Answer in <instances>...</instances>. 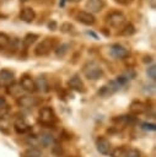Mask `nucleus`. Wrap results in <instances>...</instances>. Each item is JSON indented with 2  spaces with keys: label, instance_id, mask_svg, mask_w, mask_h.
I'll return each instance as SVG.
<instances>
[{
  "label": "nucleus",
  "instance_id": "2f4dec72",
  "mask_svg": "<svg viewBox=\"0 0 156 157\" xmlns=\"http://www.w3.org/2000/svg\"><path fill=\"white\" fill-rule=\"evenodd\" d=\"M141 128H142L144 130H149V131L156 130V125H155L154 123H144V124H141Z\"/></svg>",
  "mask_w": 156,
  "mask_h": 157
},
{
  "label": "nucleus",
  "instance_id": "7c9ffc66",
  "mask_svg": "<svg viewBox=\"0 0 156 157\" xmlns=\"http://www.w3.org/2000/svg\"><path fill=\"white\" fill-rule=\"evenodd\" d=\"M128 157H141V152L136 148H129L128 150Z\"/></svg>",
  "mask_w": 156,
  "mask_h": 157
},
{
  "label": "nucleus",
  "instance_id": "a19ab883",
  "mask_svg": "<svg viewBox=\"0 0 156 157\" xmlns=\"http://www.w3.org/2000/svg\"><path fill=\"white\" fill-rule=\"evenodd\" d=\"M22 1H27V0H22Z\"/></svg>",
  "mask_w": 156,
  "mask_h": 157
},
{
  "label": "nucleus",
  "instance_id": "aec40b11",
  "mask_svg": "<svg viewBox=\"0 0 156 157\" xmlns=\"http://www.w3.org/2000/svg\"><path fill=\"white\" fill-rule=\"evenodd\" d=\"M38 34L37 33H27L25 37H23V39H22V47L25 48V49H27V48H29L37 39H38Z\"/></svg>",
  "mask_w": 156,
  "mask_h": 157
},
{
  "label": "nucleus",
  "instance_id": "393cba45",
  "mask_svg": "<svg viewBox=\"0 0 156 157\" xmlns=\"http://www.w3.org/2000/svg\"><path fill=\"white\" fill-rule=\"evenodd\" d=\"M69 47H70V44H69V43H61V44H59V45L55 48V55H57L58 58L64 56V55L68 53Z\"/></svg>",
  "mask_w": 156,
  "mask_h": 157
},
{
  "label": "nucleus",
  "instance_id": "f3484780",
  "mask_svg": "<svg viewBox=\"0 0 156 157\" xmlns=\"http://www.w3.org/2000/svg\"><path fill=\"white\" fill-rule=\"evenodd\" d=\"M37 142L41 144L42 146L44 147H52L54 144H55V139L53 135L50 134H41L38 137H37Z\"/></svg>",
  "mask_w": 156,
  "mask_h": 157
},
{
  "label": "nucleus",
  "instance_id": "7ed1b4c3",
  "mask_svg": "<svg viewBox=\"0 0 156 157\" xmlns=\"http://www.w3.org/2000/svg\"><path fill=\"white\" fill-rule=\"evenodd\" d=\"M38 121L44 126H53L57 123V114L52 107H42L38 113Z\"/></svg>",
  "mask_w": 156,
  "mask_h": 157
},
{
  "label": "nucleus",
  "instance_id": "c85d7f7f",
  "mask_svg": "<svg viewBox=\"0 0 156 157\" xmlns=\"http://www.w3.org/2000/svg\"><path fill=\"white\" fill-rule=\"evenodd\" d=\"M146 74L151 80H155L156 78V67H155V65H150L146 70Z\"/></svg>",
  "mask_w": 156,
  "mask_h": 157
},
{
  "label": "nucleus",
  "instance_id": "ddd939ff",
  "mask_svg": "<svg viewBox=\"0 0 156 157\" xmlns=\"http://www.w3.org/2000/svg\"><path fill=\"white\" fill-rule=\"evenodd\" d=\"M20 18H21L23 22H26V23H31V22H33L34 18H36V11H34L32 7L26 6V7H23V9L21 10V12H20Z\"/></svg>",
  "mask_w": 156,
  "mask_h": 157
},
{
  "label": "nucleus",
  "instance_id": "a878e982",
  "mask_svg": "<svg viewBox=\"0 0 156 157\" xmlns=\"http://www.w3.org/2000/svg\"><path fill=\"white\" fill-rule=\"evenodd\" d=\"M9 44H10V37L6 33L0 32V52L7 49Z\"/></svg>",
  "mask_w": 156,
  "mask_h": 157
},
{
  "label": "nucleus",
  "instance_id": "4be33fe9",
  "mask_svg": "<svg viewBox=\"0 0 156 157\" xmlns=\"http://www.w3.org/2000/svg\"><path fill=\"white\" fill-rule=\"evenodd\" d=\"M21 157H42V151L38 147H28L22 152Z\"/></svg>",
  "mask_w": 156,
  "mask_h": 157
},
{
  "label": "nucleus",
  "instance_id": "bb28decb",
  "mask_svg": "<svg viewBox=\"0 0 156 157\" xmlns=\"http://www.w3.org/2000/svg\"><path fill=\"white\" fill-rule=\"evenodd\" d=\"M9 110H10V107L6 102V99L4 97H0V117L6 115L9 113Z\"/></svg>",
  "mask_w": 156,
  "mask_h": 157
},
{
  "label": "nucleus",
  "instance_id": "9d476101",
  "mask_svg": "<svg viewBox=\"0 0 156 157\" xmlns=\"http://www.w3.org/2000/svg\"><path fill=\"white\" fill-rule=\"evenodd\" d=\"M68 85H69V87H70V88H72V90H75V91L80 92V93H84V92L86 91L85 85H84V82H82V80H81V77H80V75H79V74L72 75V76L69 78Z\"/></svg>",
  "mask_w": 156,
  "mask_h": 157
},
{
  "label": "nucleus",
  "instance_id": "423d86ee",
  "mask_svg": "<svg viewBox=\"0 0 156 157\" xmlns=\"http://www.w3.org/2000/svg\"><path fill=\"white\" fill-rule=\"evenodd\" d=\"M109 53L113 58L115 59H127L129 55H130V52L129 49H127L125 47H123L122 44L119 43H114L111 45L109 48Z\"/></svg>",
  "mask_w": 156,
  "mask_h": 157
},
{
  "label": "nucleus",
  "instance_id": "9b49d317",
  "mask_svg": "<svg viewBox=\"0 0 156 157\" xmlns=\"http://www.w3.org/2000/svg\"><path fill=\"white\" fill-rule=\"evenodd\" d=\"M104 6H106V1L104 0H87L86 1V9L92 15L96 13V12L102 11L104 9Z\"/></svg>",
  "mask_w": 156,
  "mask_h": 157
},
{
  "label": "nucleus",
  "instance_id": "f257e3e1",
  "mask_svg": "<svg viewBox=\"0 0 156 157\" xmlns=\"http://www.w3.org/2000/svg\"><path fill=\"white\" fill-rule=\"evenodd\" d=\"M82 72L84 75L88 78V80H99L104 76V71L103 69L101 67L99 64H97L96 61H87L84 67H82Z\"/></svg>",
  "mask_w": 156,
  "mask_h": 157
},
{
  "label": "nucleus",
  "instance_id": "a211bd4d",
  "mask_svg": "<svg viewBox=\"0 0 156 157\" xmlns=\"http://www.w3.org/2000/svg\"><path fill=\"white\" fill-rule=\"evenodd\" d=\"M14 78H15V75L11 70H9V69H1L0 70V82L1 83L10 85L14 82Z\"/></svg>",
  "mask_w": 156,
  "mask_h": 157
},
{
  "label": "nucleus",
  "instance_id": "2eb2a0df",
  "mask_svg": "<svg viewBox=\"0 0 156 157\" xmlns=\"http://www.w3.org/2000/svg\"><path fill=\"white\" fill-rule=\"evenodd\" d=\"M34 86H36V90H38L42 93H47L50 91V85H49L48 80L42 76H39L34 80Z\"/></svg>",
  "mask_w": 156,
  "mask_h": 157
},
{
  "label": "nucleus",
  "instance_id": "f03ea898",
  "mask_svg": "<svg viewBox=\"0 0 156 157\" xmlns=\"http://www.w3.org/2000/svg\"><path fill=\"white\" fill-rule=\"evenodd\" d=\"M55 48H57V39L54 37L44 38L34 48V55L36 56H45V55H48Z\"/></svg>",
  "mask_w": 156,
  "mask_h": 157
},
{
  "label": "nucleus",
  "instance_id": "dca6fc26",
  "mask_svg": "<svg viewBox=\"0 0 156 157\" xmlns=\"http://www.w3.org/2000/svg\"><path fill=\"white\" fill-rule=\"evenodd\" d=\"M129 110H130L131 114H134V115H139V114H142V113L146 110V105H145L144 102L136 99V101H133V102L130 103V105H129Z\"/></svg>",
  "mask_w": 156,
  "mask_h": 157
},
{
  "label": "nucleus",
  "instance_id": "b1692460",
  "mask_svg": "<svg viewBox=\"0 0 156 157\" xmlns=\"http://www.w3.org/2000/svg\"><path fill=\"white\" fill-rule=\"evenodd\" d=\"M122 36H125V37H129V36H133L134 33H135V26L133 25V23H125L123 27H122V29H120V32H119Z\"/></svg>",
  "mask_w": 156,
  "mask_h": 157
},
{
  "label": "nucleus",
  "instance_id": "20e7f679",
  "mask_svg": "<svg viewBox=\"0 0 156 157\" xmlns=\"http://www.w3.org/2000/svg\"><path fill=\"white\" fill-rule=\"evenodd\" d=\"M106 22L108 26L113 28H122L127 23V17L123 12L120 11H111L106 16Z\"/></svg>",
  "mask_w": 156,
  "mask_h": 157
},
{
  "label": "nucleus",
  "instance_id": "6ab92c4d",
  "mask_svg": "<svg viewBox=\"0 0 156 157\" xmlns=\"http://www.w3.org/2000/svg\"><path fill=\"white\" fill-rule=\"evenodd\" d=\"M113 123H117L118 125H128V124H134L136 123V119L131 115H119L113 119Z\"/></svg>",
  "mask_w": 156,
  "mask_h": 157
},
{
  "label": "nucleus",
  "instance_id": "4468645a",
  "mask_svg": "<svg viewBox=\"0 0 156 157\" xmlns=\"http://www.w3.org/2000/svg\"><path fill=\"white\" fill-rule=\"evenodd\" d=\"M14 128H15V130L18 134H23V132H26V131L29 130V125H28V123L26 121V119L22 115H18L17 118H15Z\"/></svg>",
  "mask_w": 156,
  "mask_h": 157
},
{
  "label": "nucleus",
  "instance_id": "f704fd0d",
  "mask_svg": "<svg viewBox=\"0 0 156 157\" xmlns=\"http://www.w3.org/2000/svg\"><path fill=\"white\" fill-rule=\"evenodd\" d=\"M142 61H144V63H151V61H152V56H151V55H146V56H144Z\"/></svg>",
  "mask_w": 156,
  "mask_h": 157
},
{
  "label": "nucleus",
  "instance_id": "72a5a7b5",
  "mask_svg": "<svg viewBox=\"0 0 156 157\" xmlns=\"http://www.w3.org/2000/svg\"><path fill=\"white\" fill-rule=\"evenodd\" d=\"M117 4H119V5H124V6H128V5H130L134 0H114Z\"/></svg>",
  "mask_w": 156,
  "mask_h": 157
},
{
  "label": "nucleus",
  "instance_id": "cd10ccee",
  "mask_svg": "<svg viewBox=\"0 0 156 157\" xmlns=\"http://www.w3.org/2000/svg\"><path fill=\"white\" fill-rule=\"evenodd\" d=\"M74 25L72 23H70V22H63L61 25H60V31L63 32V33H70V32H72L74 31Z\"/></svg>",
  "mask_w": 156,
  "mask_h": 157
},
{
  "label": "nucleus",
  "instance_id": "58836bf2",
  "mask_svg": "<svg viewBox=\"0 0 156 157\" xmlns=\"http://www.w3.org/2000/svg\"><path fill=\"white\" fill-rule=\"evenodd\" d=\"M66 157H77V156H66Z\"/></svg>",
  "mask_w": 156,
  "mask_h": 157
},
{
  "label": "nucleus",
  "instance_id": "f8f14e48",
  "mask_svg": "<svg viewBox=\"0 0 156 157\" xmlns=\"http://www.w3.org/2000/svg\"><path fill=\"white\" fill-rule=\"evenodd\" d=\"M20 86L23 91L26 92H33L36 91V86H34V80L28 76V75H23L21 76V80H20Z\"/></svg>",
  "mask_w": 156,
  "mask_h": 157
},
{
  "label": "nucleus",
  "instance_id": "c9c22d12",
  "mask_svg": "<svg viewBox=\"0 0 156 157\" xmlns=\"http://www.w3.org/2000/svg\"><path fill=\"white\" fill-rule=\"evenodd\" d=\"M87 34H90V36H92V37H93L95 39H99V38H98V36H97V34H96L95 32H92V31H87Z\"/></svg>",
  "mask_w": 156,
  "mask_h": 157
},
{
  "label": "nucleus",
  "instance_id": "ea45409f",
  "mask_svg": "<svg viewBox=\"0 0 156 157\" xmlns=\"http://www.w3.org/2000/svg\"><path fill=\"white\" fill-rule=\"evenodd\" d=\"M0 88H1V82H0Z\"/></svg>",
  "mask_w": 156,
  "mask_h": 157
},
{
  "label": "nucleus",
  "instance_id": "473e14b6",
  "mask_svg": "<svg viewBox=\"0 0 156 157\" xmlns=\"http://www.w3.org/2000/svg\"><path fill=\"white\" fill-rule=\"evenodd\" d=\"M48 28H49L50 31H55V29L58 28V23H57L55 21H49V22H48Z\"/></svg>",
  "mask_w": 156,
  "mask_h": 157
},
{
  "label": "nucleus",
  "instance_id": "5701e85b",
  "mask_svg": "<svg viewBox=\"0 0 156 157\" xmlns=\"http://www.w3.org/2000/svg\"><path fill=\"white\" fill-rule=\"evenodd\" d=\"M128 150L127 147L124 146H119V147H115L112 150L111 152V157H128Z\"/></svg>",
  "mask_w": 156,
  "mask_h": 157
},
{
  "label": "nucleus",
  "instance_id": "1a4fd4ad",
  "mask_svg": "<svg viewBox=\"0 0 156 157\" xmlns=\"http://www.w3.org/2000/svg\"><path fill=\"white\" fill-rule=\"evenodd\" d=\"M75 18H76L80 23L86 25V26H92V25L96 22V17H95L91 12H88V11H82V10L76 13Z\"/></svg>",
  "mask_w": 156,
  "mask_h": 157
},
{
  "label": "nucleus",
  "instance_id": "e433bc0d",
  "mask_svg": "<svg viewBox=\"0 0 156 157\" xmlns=\"http://www.w3.org/2000/svg\"><path fill=\"white\" fill-rule=\"evenodd\" d=\"M64 2H65V0H60V6H64Z\"/></svg>",
  "mask_w": 156,
  "mask_h": 157
},
{
  "label": "nucleus",
  "instance_id": "39448f33",
  "mask_svg": "<svg viewBox=\"0 0 156 157\" xmlns=\"http://www.w3.org/2000/svg\"><path fill=\"white\" fill-rule=\"evenodd\" d=\"M120 87H122V85L117 81V78H115V80H111L108 83L103 85V86L99 88L98 94H99L101 97L106 98V97H109V96H112L113 93H115Z\"/></svg>",
  "mask_w": 156,
  "mask_h": 157
},
{
  "label": "nucleus",
  "instance_id": "c756f323",
  "mask_svg": "<svg viewBox=\"0 0 156 157\" xmlns=\"http://www.w3.org/2000/svg\"><path fill=\"white\" fill-rule=\"evenodd\" d=\"M52 152L55 155V156H60L61 153H63V148H61V146H59V145H57V142L52 146Z\"/></svg>",
  "mask_w": 156,
  "mask_h": 157
},
{
  "label": "nucleus",
  "instance_id": "0eeeda50",
  "mask_svg": "<svg viewBox=\"0 0 156 157\" xmlns=\"http://www.w3.org/2000/svg\"><path fill=\"white\" fill-rule=\"evenodd\" d=\"M96 148L99 153L104 155V156H108L111 155L112 152V145H111V141L104 137V136H99L96 139Z\"/></svg>",
  "mask_w": 156,
  "mask_h": 157
},
{
  "label": "nucleus",
  "instance_id": "4c0bfd02",
  "mask_svg": "<svg viewBox=\"0 0 156 157\" xmlns=\"http://www.w3.org/2000/svg\"><path fill=\"white\" fill-rule=\"evenodd\" d=\"M71 1H74V2H77V1H80V0H71Z\"/></svg>",
  "mask_w": 156,
  "mask_h": 157
},
{
  "label": "nucleus",
  "instance_id": "6e6552de",
  "mask_svg": "<svg viewBox=\"0 0 156 157\" xmlns=\"http://www.w3.org/2000/svg\"><path fill=\"white\" fill-rule=\"evenodd\" d=\"M39 103V99L34 96H29V94H25L17 98V105L22 107V108H31L34 107Z\"/></svg>",
  "mask_w": 156,
  "mask_h": 157
},
{
  "label": "nucleus",
  "instance_id": "412c9836",
  "mask_svg": "<svg viewBox=\"0 0 156 157\" xmlns=\"http://www.w3.org/2000/svg\"><path fill=\"white\" fill-rule=\"evenodd\" d=\"M22 91L23 90L21 88L20 83H10L7 86V93L11 94V96H14V97H16V98H18V97L22 96Z\"/></svg>",
  "mask_w": 156,
  "mask_h": 157
}]
</instances>
